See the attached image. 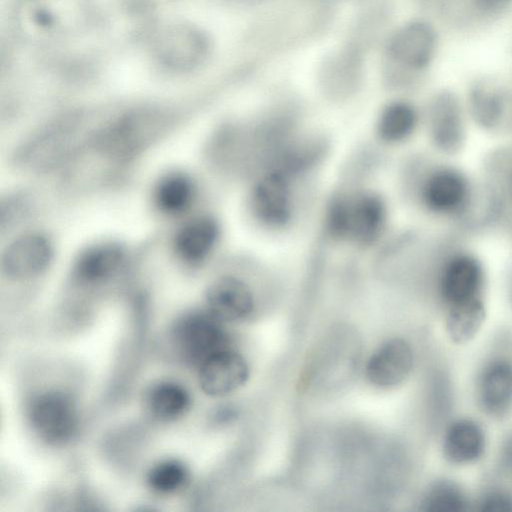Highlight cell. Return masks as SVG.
<instances>
[{
  "mask_svg": "<svg viewBox=\"0 0 512 512\" xmlns=\"http://www.w3.org/2000/svg\"><path fill=\"white\" fill-rule=\"evenodd\" d=\"M99 15L90 0H16L13 25L33 45L67 43L96 27Z\"/></svg>",
  "mask_w": 512,
  "mask_h": 512,
  "instance_id": "6da1fadb",
  "label": "cell"
},
{
  "mask_svg": "<svg viewBox=\"0 0 512 512\" xmlns=\"http://www.w3.org/2000/svg\"><path fill=\"white\" fill-rule=\"evenodd\" d=\"M418 201L425 212L439 220L470 222L477 216L481 184L448 158L431 163L417 186Z\"/></svg>",
  "mask_w": 512,
  "mask_h": 512,
  "instance_id": "7a4b0ae2",
  "label": "cell"
},
{
  "mask_svg": "<svg viewBox=\"0 0 512 512\" xmlns=\"http://www.w3.org/2000/svg\"><path fill=\"white\" fill-rule=\"evenodd\" d=\"M146 43L153 63L172 75L197 71L211 52L207 33L198 25L184 20L156 23Z\"/></svg>",
  "mask_w": 512,
  "mask_h": 512,
  "instance_id": "3957f363",
  "label": "cell"
},
{
  "mask_svg": "<svg viewBox=\"0 0 512 512\" xmlns=\"http://www.w3.org/2000/svg\"><path fill=\"white\" fill-rule=\"evenodd\" d=\"M487 268L481 257L467 248H454L441 258L437 291L444 311L486 304Z\"/></svg>",
  "mask_w": 512,
  "mask_h": 512,
  "instance_id": "277c9868",
  "label": "cell"
},
{
  "mask_svg": "<svg viewBox=\"0 0 512 512\" xmlns=\"http://www.w3.org/2000/svg\"><path fill=\"white\" fill-rule=\"evenodd\" d=\"M207 309L185 315L176 326V345L183 358L197 368L216 353L230 348V337Z\"/></svg>",
  "mask_w": 512,
  "mask_h": 512,
  "instance_id": "5b68a950",
  "label": "cell"
},
{
  "mask_svg": "<svg viewBox=\"0 0 512 512\" xmlns=\"http://www.w3.org/2000/svg\"><path fill=\"white\" fill-rule=\"evenodd\" d=\"M385 219V206L381 200L372 194H361L334 204L330 226L335 235L368 244L380 234Z\"/></svg>",
  "mask_w": 512,
  "mask_h": 512,
  "instance_id": "8992f818",
  "label": "cell"
},
{
  "mask_svg": "<svg viewBox=\"0 0 512 512\" xmlns=\"http://www.w3.org/2000/svg\"><path fill=\"white\" fill-rule=\"evenodd\" d=\"M28 417L36 434L50 444L70 440L78 426L74 402L68 395L57 391L36 396L29 406Z\"/></svg>",
  "mask_w": 512,
  "mask_h": 512,
  "instance_id": "52a82bcc",
  "label": "cell"
},
{
  "mask_svg": "<svg viewBox=\"0 0 512 512\" xmlns=\"http://www.w3.org/2000/svg\"><path fill=\"white\" fill-rule=\"evenodd\" d=\"M54 258L50 238L37 231L15 236L1 255L2 272L13 280H30L43 274Z\"/></svg>",
  "mask_w": 512,
  "mask_h": 512,
  "instance_id": "ba28073f",
  "label": "cell"
},
{
  "mask_svg": "<svg viewBox=\"0 0 512 512\" xmlns=\"http://www.w3.org/2000/svg\"><path fill=\"white\" fill-rule=\"evenodd\" d=\"M254 217L270 228L285 226L294 211V194L290 180L282 171L263 175L254 185L250 199Z\"/></svg>",
  "mask_w": 512,
  "mask_h": 512,
  "instance_id": "9c48e42d",
  "label": "cell"
},
{
  "mask_svg": "<svg viewBox=\"0 0 512 512\" xmlns=\"http://www.w3.org/2000/svg\"><path fill=\"white\" fill-rule=\"evenodd\" d=\"M427 124L430 142L439 156L450 159L465 148L468 123L463 109L452 97L442 96L431 105Z\"/></svg>",
  "mask_w": 512,
  "mask_h": 512,
  "instance_id": "30bf717a",
  "label": "cell"
},
{
  "mask_svg": "<svg viewBox=\"0 0 512 512\" xmlns=\"http://www.w3.org/2000/svg\"><path fill=\"white\" fill-rule=\"evenodd\" d=\"M220 229L208 215H197L183 221L172 238V250L177 260L187 266H198L215 251Z\"/></svg>",
  "mask_w": 512,
  "mask_h": 512,
  "instance_id": "8fae6325",
  "label": "cell"
},
{
  "mask_svg": "<svg viewBox=\"0 0 512 512\" xmlns=\"http://www.w3.org/2000/svg\"><path fill=\"white\" fill-rule=\"evenodd\" d=\"M202 391L211 397H223L243 386L249 377L245 358L232 347L204 361L198 368Z\"/></svg>",
  "mask_w": 512,
  "mask_h": 512,
  "instance_id": "7c38bea8",
  "label": "cell"
},
{
  "mask_svg": "<svg viewBox=\"0 0 512 512\" xmlns=\"http://www.w3.org/2000/svg\"><path fill=\"white\" fill-rule=\"evenodd\" d=\"M413 366L414 352L410 343L402 338H392L369 357L365 374L371 384L391 388L404 382Z\"/></svg>",
  "mask_w": 512,
  "mask_h": 512,
  "instance_id": "4fadbf2b",
  "label": "cell"
},
{
  "mask_svg": "<svg viewBox=\"0 0 512 512\" xmlns=\"http://www.w3.org/2000/svg\"><path fill=\"white\" fill-rule=\"evenodd\" d=\"M480 408L489 416L500 418L512 410V363L504 358L488 361L476 383Z\"/></svg>",
  "mask_w": 512,
  "mask_h": 512,
  "instance_id": "5bb4252c",
  "label": "cell"
},
{
  "mask_svg": "<svg viewBox=\"0 0 512 512\" xmlns=\"http://www.w3.org/2000/svg\"><path fill=\"white\" fill-rule=\"evenodd\" d=\"M207 310L222 322H236L247 318L254 308L250 287L237 276L216 278L206 291Z\"/></svg>",
  "mask_w": 512,
  "mask_h": 512,
  "instance_id": "9a60e30c",
  "label": "cell"
},
{
  "mask_svg": "<svg viewBox=\"0 0 512 512\" xmlns=\"http://www.w3.org/2000/svg\"><path fill=\"white\" fill-rule=\"evenodd\" d=\"M126 260V251L117 243L92 244L74 260L72 275L83 285L104 284L118 274Z\"/></svg>",
  "mask_w": 512,
  "mask_h": 512,
  "instance_id": "2e32d148",
  "label": "cell"
},
{
  "mask_svg": "<svg viewBox=\"0 0 512 512\" xmlns=\"http://www.w3.org/2000/svg\"><path fill=\"white\" fill-rule=\"evenodd\" d=\"M442 453L453 465L466 466L478 462L487 449V435L476 420L462 417L446 427L442 437Z\"/></svg>",
  "mask_w": 512,
  "mask_h": 512,
  "instance_id": "e0dca14e",
  "label": "cell"
},
{
  "mask_svg": "<svg viewBox=\"0 0 512 512\" xmlns=\"http://www.w3.org/2000/svg\"><path fill=\"white\" fill-rule=\"evenodd\" d=\"M197 197V187L192 177L182 171L163 174L152 188V204L157 212L167 217L187 213Z\"/></svg>",
  "mask_w": 512,
  "mask_h": 512,
  "instance_id": "ac0fdd59",
  "label": "cell"
},
{
  "mask_svg": "<svg viewBox=\"0 0 512 512\" xmlns=\"http://www.w3.org/2000/svg\"><path fill=\"white\" fill-rule=\"evenodd\" d=\"M435 47L432 29L422 22H412L400 28L391 38L389 53L398 63L421 68L431 59Z\"/></svg>",
  "mask_w": 512,
  "mask_h": 512,
  "instance_id": "d6986e66",
  "label": "cell"
},
{
  "mask_svg": "<svg viewBox=\"0 0 512 512\" xmlns=\"http://www.w3.org/2000/svg\"><path fill=\"white\" fill-rule=\"evenodd\" d=\"M148 413L161 422L175 421L184 416L191 406L189 391L174 381H160L145 395Z\"/></svg>",
  "mask_w": 512,
  "mask_h": 512,
  "instance_id": "ffe728a7",
  "label": "cell"
},
{
  "mask_svg": "<svg viewBox=\"0 0 512 512\" xmlns=\"http://www.w3.org/2000/svg\"><path fill=\"white\" fill-rule=\"evenodd\" d=\"M488 163L483 183L493 203L495 221L504 222L512 215V147L495 155Z\"/></svg>",
  "mask_w": 512,
  "mask_h": 512,
  "instance_id": "44dd1931",
  "label": "cell"
},
{
  "mask_svg": "<svg viewBox=\"0 0 512 512\" xmlns=\"http://www.w3.org/2000/svg\"><path fill=\"white\" fill-rule=\"evenodd\" d=\"M419 124V115L409 103L397 101L389 104L378 121L380 137L390 143L403 142L410 138Z\"/></svg>",
  "mask_w": 512,
  "mask_h": 512,
  "instance_id": "7402d4cb",
  "label": "cell"
},
{
  "mask_svg": "<svg viewBox=\"0 0 512 512\" xmlns=\"http://www.w3.org/2000/svg\"><path fill=\"white\" fill-rule=\"evenodd\" d=\"M487 315L486 304L445 311V329L452 341L464 344L471 341L482 328Z\"/></svg>",
  "mask_w": 512,
  "mask_h": 512,
  "instance_id": "603a6c76",
  "label": "cell"
},
{
  "mask_svg": "<svg viewBox=\"0 0 512 512\" xmlns=\"http://www.w3.org/2000/svg\"><path fill=\"white\" fill-rule=\"evenodd\" d=\"M471 502L465 491L454 481L439 480L426 491L421 508L427 512H463Z\"/></svg>",
  "mask_w": 512,
  "mask_h": 512,
  "instance_id": "cb8c5ba5",
  "label": "cell"
},
{
  "mask_svg": "<svg viewBox=\"0 0 512 512\" xmlns=\"http://www.w3.org/2000/svg\"><path fill=\"white\" fill-rule=\"evenodd\" d=\"M187 466L177 459H165L153 465L147 474V485L156 494L171 495L189 481Z\"/></svg>",
  "mask_w": 512,
  "mask_h": 512,
  "instance_id": "d4e9b609",
  "label": "cell"
},
{
  "mask_svg": "<svg viewBox=\"0 0 512 512\" xmlns=\"http://www.w3.org/2000/svg\"><path fill=\"white\" fill-rule=\"evenodd\" d=\"M476 506L482 512H511L512 495L503 490H490L480 497Z\"/></svg>",
  "mask_w": 512,
  "mask_h": 512,
  "instance_id": "484cf974",
  "label": "cell"
},
{
  "mask_svg": "<svg viewBox=\"0 0 512 512\" xmlns=\"http://www.w3.org/2000/svg\"><path fill=\"white\" fill-rule=\"evenodd\" d=\"M478 5L486 9H495L503 6L510 0H476Z\"/></svg>",
  "mask_w": 512,
  "mask_h": 512,
  "instance_id": "4316f807",
  "label": "cell"
},
{
  "mask_svg": "<svg viewBox=\"0 0 512 512\" xmlns=\"http://www.w3.org/2000/svg\"><path fill=\"white\" fill-rule=\"evenodd\" d=\"M503 457L505 463L512 467V436L506 441L504 445Z\"/></svg>",
  "mask_w": 512,
  "mask_h": 512,
  "instance_id": "83f0119b",
  "label": "cell"
},
{
  "mask_svg": "<svg viewBox=\"0 0 512 512\" xmlns=\"http://www.w3.org/2000/svg\"><path fill=\"white\" fill-rule=\"evenodd\" d=\"M151 9L157 8L159 5L167 4L169 2H172L174 0H139Z\"/></svg>",
  "mask_w": 512,
  "mask_h": 512,
  "instance_id": "f1b7e54d",
  "label": "cell"
},
{
  "mask_svg": "<svg viewBox=\"0 0 512 512\" xmlns=\"http://www.w3.org/2000/svg\"><path fill=\"white\" fill-rule=\"evenodd\" d=\"M230 1H234V2H237V3H246V4H251V3H258L262 0H230Z\"/></svg>",
  "mask_w": 512,
  "mask_h": 512,
  "instance_id": "f546056e",
  "label": "cell"
}]
</instances>
